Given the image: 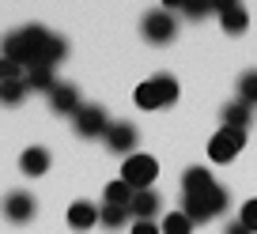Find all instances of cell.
<instances>
[{
    "mask_svg": "<svg viewBox=\"0 0 257 234\" xmlns=\"http://www.w3.org/2000/svg\"><path fill=\"white\" fill-rule=\"evenodd\" d=\"M0 49H4L0 57L23 65L27 72H31V68H57L64 57H68V42H64L61 34L46 31L42 23H27V27H19V31H12Z\"/></svg>",
    "mask_w": 257,
    "mask_h": 234,
    "instance_id": "obj_1",
    "label": "cell"
},
{
    "mask_svg": "<svg viewBox=\"0 0 257 234\" xmlns=\"http://www.w3.org/2000/svg\"><path fill=\"white\" fill-rule=\"evenodd\" d=\"M227 189L223 185H204V189H193V193H182V211L193 219V223H208V219L223 215L227 211Z\"/></svg>",
    "mask_w": 257,
    "mask_h": 234,
    "instance_id": "obj_2",
    "label": "cell"
},
{
    "mask_svg": "<svg viewBox=\"0 0 257 234\" xmlns=\"http://www.w3.org/2000/svg\"><path fill=\"white\" fill-rule=\"evenodd\" d=\"M133 102H137L140 110H167V106L178 102V80L167 76V72L152 76V80H144L133 91Z\"/></svg>",
    "mask_w": 257,
    "mask_h": 234,
    "instance_id": "obj_3",
    "label": "cell"
},
{
    "mask_svg": "<svg viewBox=\"0 0 257 234\" xmlns=\"http://www.w3.org/2000/svg\"><path fill=\"white\" fill-rule=\"evenodd\" d=\"M159 178V162L152 159V155H128L125 162H121V181H125L128 189H152V181Z\"/></svg>",
    "mask_w": 257,
    "mask_h": 234,
    "instance_id": "obj_4",
    "label": "cell"
},
{
    "mask_svg": "<svg viewBox=\"0 0 257 234\" xmlns=\"http://www.w3.org/2000/svg\"><path fill=\"white\" fill-rule=\"evenodd\" d=\"M140 31H144V38L152 42V46H167L178 34V19H174V12H167V8H152L144 16V23H140Z\"/></svg>",
    "mask_w": 257,
    "mask_h": 234,
    "instance_id": "obj_5",
    "label": "cell"
},
{
    "mask_svg": "<svg viewBox=\"0 0 257 234\" xmlns=\"http://www.w3.org/2000/svg\"><path fill=\"white\" fill-rule=\"evenodd\" d=\"M242 147H246V132H238V129H219L216 136L208 140V159H212V162H234Z\"/></svg>",
    "mask_w": 257,
    "mask_h": 234,
    "instance_id": "obj_6",
    "label": "cell"
},
{
    "mask_svg": "<svg viewBox=\"0 0 257 234\" xmlns=\"http://www.w3.org/2000/svg\"><path fill=\"white\" fill-rule=\"evenodd\" d=\"M72 125H76V132H80L83 140H95V136H106V129H110L113 121L106 117L102 106H80L76 117H72Z\"/></svg>",
    "mask_w": 257,
    "mask_h": 234,
    "instance_id": "obj_7",
    "label": "cell"
},
{
    "mask_svg": "<svg viewBox=\"0 0 257 234\" xmlns=\"http://www.w3.org/2000/svg\"><path fill=\"white\" fill-rule=\"evenodd\" d=\"M102 140H106V147H110L113 155H137L140 132H137V125H128V121H113Z\"/></svg>",
    "mask_w": 257,
    "mask_h": 234,
    "instance_id": "obj_8",
    "label": "cell"
},
{
    "mask_svg": "<svg viewBox=\"0 0 257 234\" xmlns=\"http://www.w3.org/2000/svg\"><path fill=\"white\" fill-rule=\"evenodd\" d=\"M34 211H38V200H34L27 189H12V193L4 196V215H8L12 223H31Z\"/></svg>",
    "mask_w": 257,
    "mask_h": 234,
    "instance_id": "obj_9",
    "label": "cell"
},
{
    "mask_svg": "<svg viewBox=\"0 0 257 234\" xmlns=\"http://www.w3.org/2000/svg\"><path fill=\"white\" fill-rule=\"evenodd\" d=\"M49 106H53V113H68V117H76V110H80V91L72 87V83H57L53 91H49Z\"/></svg>",
    "mask_w": 257,
    "mask_h": 234,
    "instance_id": "obj_10",
    "label": "cell"
},
{
    "mask_svg": "<svg viewBox=\"0 0 257 234\" xmlns=\"http://www.w3.org/2000/svg\"><path fill=\"white\" fill-rule=\"evenodd\" d=\"M159 208H163V200H159L155 189H137V193H133V204H128V215L133 219H155Z\"/></svg>",
    "mask_w": 257,
    "mask_h": 234,
    "instance_id": "obj_11",
    "label": "cell"
},
{
    "mask_svg": "<svg viewBox=\"0 0 257 234\" xmlns=\"http://www.w3.org/2000/svg\"><path fill=\"white\" fill-rule=\"evenodd\" d=\"M216 12H219V27H223L227 34H242V31L249 27L246 8H242V4H234V0H227V4H216Z\"/></svg>",
    "mask_w": 257,
    "mask_h": 234,
    "instance_id": "obj_12",
    "label": "cell"
},
{
    "mask_svg": "<svg viewBox=\"0 0 257 234\" xmlns=\"http://www.w3.org/2000/svg\"><path fill=\"white\" fill-rule=\"evenodd\" d=\"M49 162L53 159H49L46 147H27V151L19 155V170H23L27 178H42V174L49 170Z\"/></svg>",
    "mask_w": 257,
    "mask_h": 234,
    "instance_id": "obj_13",
    "label": "cell"
},
{
    "mask_svg": "<svg viewBox=\"0 0 257 234\" xmlns=\"http://www.w3.org/2000/svg\"><path fill=\"white\" fill-rule=\"evenodd\" d=\"M68 226H72V230H91V226H98V208L91 200H76L72 208H68Z\"/></svg>",
    "mask_w": 257,
    "mask_h": 234,
    "instance_id": "obj_14",
    "label": "cell"
},
{
    "mask_svg": "<svg viewBox=\"0 0 257 234\" xmlns=\"http://www.w3.org/2000/svg\"><path fill=\"white\" fill-rule=\"evenodd\" d=\"M249 121H253V110H249L246 102H227L223 106V129H238V132H246L249 129Z\"/></svg>",
    "mask_w": 257,
    "mask_h": 234,
    "instance_id": "obj_15",
    "label": "cell"
},
{
    "mask_svg": "<svg viewBox=\"0 0 257 234\" xmlns=\"http://www.w3.org/2000/svg\"><path fill=\"white\" fill-rule=\"evenodd\" d=\"M128 219H133L128 208H117V204H102V208H98V223H102L106 230H121Z\"/></svg>",
    "mask_w": 257,
    "mask_h": 234,
    "instance_id": "obj_16",
    "label": "cell"
},
{
    "mask_svg": "<svg viewBox=\"0 0 257 234\" xmlns=\"http://www.w3.org/2000/svg\"><path fill=\"white\" fill-rule=\"evenodd\" d=\"M212 170L208 166H189L182 174V193H193V189H204V185H212Z\"/></svg>",
    "mask_w": 257,
    "mask_h": 234,
    "instance_id": "obj_17",
    "label": "cell"
},
{
    "mask_svg": "<svg viewBox=\"0 0 257 234\" xmlns=\"http://www.w3.org/2000/svg\"><path fill=\"white\" fill-rule=\"evenodd\" d=\"M23 80H27V87H31V91H42V95H49V91L57 87L53 68H31V72H27Z\"/></svg>",
    "mask_w": 257,
    "mask_h": 234,
    "instance_id": "obj_18",
    "label": "cell"
},
{
    "mask_svg": "<svg viewBox=\"0 0 257 234\" xmlns=\"http://www.w3.org/2000/svg\"><path fill=\"white\" fill-rule=\"evenodd\" d=\"M27 80H8V83H0V106H19L27 98Z\"/></svg>",
    "mask_w": 257,
    "mask_h": 234,
    "instance_id": "obj_19",
    "label": "cell"
},
{
    "mask_svg": "<svg viewBox=\"0 0 257 234\" xmlns=\"http://www.w3.org/2000/svg\"><path fill=\"white\" fill-rule=\"evenodd\" d=\"M159 226H163V234H193V226H197V223H193L185 211H170V215H163Z\"/></svg>",
    "mask_w": 257,
    "mask_h": 234,
    "instance_id": "obj_20",
    "label": "cell"
},
{
    "mask_svg": "<svg viewBox=\"0 0 257 234\" xmlns=\"http://www.w3.org/2000/svg\"><path fill=\"white\" fill-rule=\"evenodd\" d=\"M238 102H246L249 110L257 106V68L242 72V80H238Z\"/></svg>",
    "mask_w": 257,
    "mask_h": 234,
    "instance_id": "obj_21",
    "label": "cell"
},
{
    "mask_svg": "<svg viewBox=\"0 0 257 234\" xmlns=\"http://www.w3.org/2000/svg\"><path fill=\"white\" fill-rule=\"evenodd\" d=\"M133 193H137V189H128L125 181H110V185H106V204H117V208H128V204H133Z\"/></svg>",
    "mask_w": 257,
    "mask_h": 234,
    "instance_id": "obj_22",
    "label": "cell"
},
{
    "mask_svg": "<svg viewBox=\"0 0 257 234\" xmlns=\"http://www.w3.org/2000/svg\"><path fill=\"white\" fill-rule=\"evenodd\" d=\"M167 8H178L182 16H189V19H204L216 4H208V0H178V4H167Z\"/></svg>",
    "mask_w": 257,
    "mask_h": 234,
    "instance_id": "obj_23",
    "label": "cell"
},
{
    "mask_svg": "<svg viewBox=\"0 0 257 234\" xmlns=\"http://www.w3.org/2000/svg\"><path fill=\"white\" fill-rule=\"evenodd\" d=\"M27 68L16 65V61H8V57H0V83H8V80H23Z\"/></svg>",
    "mask_w": 257,
    "mask_h": 234,
    "instance_id": "obj_24",
    "label": "cell"
},
{
    "mask_svg": "<svg viewBox=\"0 0 257 234\" xmlns=\"http://www.w3.org/2000/svg\"><path fill=\"white\" fill-rule=\"evenodd\" d=\"M238 223L246 226V230H253V234H257V196L242 204V211H238Z\"/></svg>",
    "mask_w": 257,
    "mask_h": 234,
    "instance_id": "obj_25",
    "label": "cell"
},
{
    "mask_svg": "<svg viewBox=\"0 0 257 234\" xmlns=\"http://www.w3.org/2000/svg\"><path fill=\"white\" fill-rule=\"evenodd\" d=\"M128 230H133V234H163V226L155 223V219H133Z\"/></svg>",
    "mask_w": 257,
    "mask_h": 234,
    "instance_id": "obj_26",
    "label": "cell"
},
{
    "mask_svg": "<svg viewBox=\"0 0 257 234\" xmlns=\"http://www.w3.org/2000/svg\"><path fill=\"white\" fill-rule=\"evenodd\" d=\"M223 234H253V230H246V226L234 219V223H227V226H223Z\"/></svg>",
    "mask_w": 257,
    "mask_h": 234,
    "instance_id": "obj_27",
    "label": "cell"
}]
</instances>
